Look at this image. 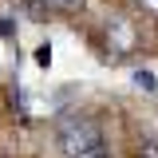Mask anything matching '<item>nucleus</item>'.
Segmentation results:
<instances>
[{"label":"nucleus","mask_w":158,"mask_h":158,"mask_svg":"<svg viewBox=\"0 0 158 158\" xmlns=\"http://www.w3.org/2000/svg\"><path fill=\"white\" fill-rule=\"evenodd\" d=\"M0 36H4V40L12 36V20H0Z\"/></svg>","instance_id":"obj_5"},{"label":"nucleus","mask_w":158,"mask_h":158,"mask_svg":"<svg viewBox=\"0 0 158 158\" xmlns=\"http://www.w3.org/2000/svg\"><path fill=\"white\" fill-rule=\"evenodd\" d=\"M135 87H138V91H154L158 79L150 75V71H142V67H138V71H135Z\"/></svg>","instance_id":"obj_2"},{"label":"nucleus","mask_w":158,"mask_h":158,"mask_svg":"<svg viewBox=\"0 0 158 158\" xmlns=\"http://www.w3.org/2000/svg\"><path fill=\"white\" fill-rule=\"evenodd\" d=\"M48 4H52V8H59V12H79L87 0H48Z\"/></svg>","instance_id":"obj_3"},{"label":"nucleus","mask_w":158,"mask_h":158,"mask_svg":"<svg viewBox=\"0 0 158 158\" xmlns=\"http://www.w3.org/2000/svg\"><path fill=\"white\" fill-rule=\"evenodd\" d=\"M36 63H40V67H48V63H52V44H40V52H36Z\"/></svg>","instance_id":"obj_4"},{"label":"nucleus","mask_w":158,"mask_h":158,"mask_svg":"<svg viewBox=\"0 0 158 158\" xmlns=\"http://www.w3.org/2000/svg\"><path fill=\"white\" fill-rule=\"evenodd\" d=\"M150 4H158V0H150Z\"/></svg>","instance_id":"obj_6"},{"label":"nucleus","mask_w":158,"mask_h":158,"mask_svg":"<svg viewBox=\"0 0 158 158\" xmlns=\"http://www.w3.org/2000/svg\"><path fill=\"white\" fill-rule=\"evenodd\" d=\"M56 142L63 150V158H111L107 154V142H103V131L83 115L63 118L59 131H56Z\"/></svg>","instance_id":"obj_1"}]
</instances>
